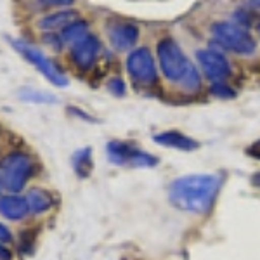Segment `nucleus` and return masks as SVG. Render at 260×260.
Segmentation results:
<instances>
[{
	"label": "nucleus",
	"instance_id": "nucleus-16",
	"mask_svg": "<svg viewBox=\"0 0 260 260\" xmlns=\"http://www.w3.org/2000/svg\"><path fill=\"white\" fill-rule=\"evenodd\" d=\"M89 26H87V23H83V21H75V23H71L70 26H66L64 30L61 33V42L62 44H77V42H80L82 39H85L87 35H89Z\"/></svg>",
	"mask_w": 260,
	"mask_h": 260
},
{
	"label": "nucleus",
	"instance_id": "nucleus-27",
	"mask_svg": "<svg viewBox=\"0 0 260 260\" xmlns=\"http://www.w3.org/2000/svg\"><path fill=\"white\" fill-rule=\"evenodd\" d=\"M4 189V182H2V175H0V191Z\"/></svg>",
	"mask_w": 260,
	"mask_h": 260
},
{
	"label": "nucleus",
	"instance_id": "nucleus-20",
	"mask_svg": "<svg viewBox=\"0 0 260 260\" xmlns=\"http://www.w3.org/2000/svg\"><path fill=\"white\" fill-rule=\"evenodd\" d=\"M212 94L217 95V98H234V90H231L224 83H213Z\"/></svg>",
	"mask_w": 260,
	"mask_h": 260
},
{
	"label": "nucleus",
	"instance_id": "nucleus-2",
	"mask_svg": "<svg viewBox=\"0 0 260 260\" xmlns=\"http://www.w3.org/2000/svg\"><path fill=\"white\" fill-rule=\"evenodd\" d=\"M158 59H160L161 71L167 80L179 83L186 90L196 92L201 87L198 71L177 45V42L172 39L161 40L158 44Z\"/></svg>",
	"mask_w": 260,
	"mask_h": 260
},
{
	"label": "nucleus",
	"instance_id": "nucleus-9",
	"mask_svg": "<svg viewBox=\"0 0 260 260\" xmlns=\"http://www.w3.org/2000/svg\"><path fill=\"white\" fill-rule=\"evenodd\" d=\"M99 50H101V42H99L98 37L87 35L85 39L77 42V44L71 47L70 56H71L73 64L77 66L78 70L87 71V70H90L92 66H94Z\"/></svg>",
	"mask_w": 260,
	"mask_h": 260
},
{
	"label": "nucleus",
	"instance_id": "nucleus-17",
	"mask_svg": "<svg viewBox=\"0 0 260 260\" xmlns=\"http://www.w3.org/2000/svg\"><path fill=\"white\" fill-rule=\"evenodd\" d=\"M19 95H21V99L30 101V103H39V104H50L57 101L56 95H50V94H45V92L33 90V89H23L19 92Z\"/></svg>",
	"mask_w": 260,
	"mask_h": 260
},
{
	"label": "nucleus",
	"instance_id": "nucleus-8",
	"mask_svg": "<svg viewBox=\"0 0 260 260\" xmlns=\"http://www.w3.org/2000/svg\"><path fill=\"white\" fill-rule=\"evenodd\" d=\"M196 57H198V62L201 64V68H203L205 75L208 77V80L222 83L231 75L229 62L219 50H213V49L198 50Z\"/></svg>",
	"mask_w": 260,
	"mask_h": 260
},
{
	"label": "nucleus",
	"instance_id": "nucleus-6",
	"mask_svg": "<svg viewBox=\"0 0 260 260\" xmlns=\"http://www.w3.org/2000/svg\"><path fill=\"white\" fill-rule=\"evenodd\" d=\"M106 153L111 163L120 167H136V169H149L158 165L156 156L144 153L136 144L123 141H111L106 146Z\"/></svg>",
	"mask_w": 260,
	"mask_h": 260
},
{
	"label": "nucleus",
	"instance_id": "nucleus-21",
	"mask_svg": "<svg viewBox=\"0 0 260 260\" xmlns=\"http://www.w3.org/2000/svg\"><path fill=\"white\" fill-rule=\"evenodd\" d=\"M68 111L70 113H73V115H77V116H80L82 120H85V121H90V123H95V120L94 116H90V115H87L85 111H82V110H78V108H68Z\"/></svg>",
	"mask_w": 260,
	"mask_h": 260
},
{
	"label": "nucleus",
	"instance_id": "nucleus-28",
	"mask_svg": "<svg viewBox=\"0 0 260 260\" xmlns=\"http://www.w3.org/2000/svg\"><path fill=\"white\" fill-rule=\"evenodd\" d=\"M257 31H258V35H260V24H258V26H257Z\"/></svg>",
	"mask_w": 260,
	"mask_h": 260
},
{
	"label": "nucleus",
	"instance_id": "nucleus-5",
	"mask_svg": "<svg viewBox=\"0 0 260 260\" xmlns=\"http://www.w3.org/2000/svg\"><path fill=\"white\" fill-rule=\"evenodd\" d=\"M11 44H12V47L18 50L28 62H31L52 85H56V87L68 85V78H66V75L61 71L59 66L50 61L39 47H35V45L28 44V42H24V40H12Z\"/></svg>",
	"mask_w": 260,
	"mask_h": 260
},
{
	"label": "nucleus",
	"instance_id": "nucleus-13",
	"mask_svg": "<svg viewBox=\"0 0 260 260\" xmlns=\"http://www.w3.org/2000/svg\"><path fill=\"white\" fill-rule=\"evenodd\" d=\"M78 21V12L77 11H61L56 12V14H50L47 18L40 19L39 26L42 30H49V31H56L62 28L64 30L66 26H70L71 23Z\"/></svg>",
	"mask_w": 260,
	"mask_h": 260
},
{
	"label": "nucleus",
	"instance_id": "nucleus-1",
	"mask_svg": "<svg viewBox=\"0 0 260 260\" xmlns=\"http://www.w3.org/2000/svg\"><path fill=\"white\" fill-rule=\"evenodd\" d=\"M222 179L215 174L184 175L169 187V200L175 208L191 213H207L219 194Z\"/></svg>",
	"mask_w": 260,
	"mask_h": 260
},
{
	"label": "nucleus",
	"instance_id": "nucleus-18",
	"mask_svg": "<svg viewBox=\"0 0 260 260\" xmlns=\"http://www.w3.org/2000/svg\"><path fill=\"white\" fill-rule=\"evenodd\" d=\"M37 228L31 229V231H24L21 234V240H19V251L23 255H28L33 251V245H35V240H37Z\"/></svg>",
	"mask_w": 260,
	"mask_h": 260
},
{
	"label": "nucleus",
	"instance_id": "nucleus-7",
	"mask_svg": "<svg viewBox=\"0 0 260 260\" xmlns=\"http://www.w3.org/2000/svg\"><path fill=\"white\" fill-rule=\"evenodd\" d=\"M127 71L136 85L151 87L156 83V66L153 54L146 47L136 49L127 59Z\"/></svg>",
	"mask_w": 260,
	"mask_h": 260
},
{
	"label": "nucleus",
	"instance_id": "nucleus-15",
	"mask_svg": "<svg viewBox=\"0 0 260 260\" xmlns=\"http://www.w3.org/2000/svg\"><path fill=\"white\" fill-rule=\"evenodd\" d=\"M71 165H73V170L77 172L78 177L85 179L92 174V169H94V161H92V149L90 148H83L78 149L77 153L71 158Z\"/></svg>",
	"mask_w": 260,
	"mask_h": 260
},
{
	"label": "nucleus",
	"instance_id": "nucleus-12",
	"mask_svg": "<svg viewBox=\"0 0 260 260\" xmlns=\"http://www.w3.org/2000/svg\"><path fill=\"white\" fill-rule=\"evenodd\" d=\"M28 203L26 198H21V196H4L0 198V213L4 217L11 220H19L23 217L28 215Z\"/></svg>",
	"mask_w": 260,
	"mask_h": 260
},
{
	"label": "nucleus",
	"instance_id": "nucleus-4",
	"mask_svg": "<svg viewBox=\"0 0 260 260\" xmlns=\"http://www.w3.org/2000/svg\"><path fill=\"white\" fill-rule=\"evenodd\" d=\"M33 174V161L24 153H11L0 163L4 187L12 192H18L26 186L28 179Z\"/></svg>",
	"mask_w": 260,
	"mask_h": 260
},
{
	"label": "nucleus",
	"instance_id": "nucleus-24",
	"mask_svg": "<svg viewBox=\"0 0 260 260\" xmlns=\"http://www.w3.org/2000/svg\"><path fill=\"white\" fill-rule=\"evenodd\" d=\"M12 258V253L9 250L6 248V246L0 245V260H11Z\"/></svg>",
	"mask_w": 260,
	"mask_h": 260
},
{
	"label": "nucleus",
	"instance_id": "nucleus-10",
	"mask_svg": "<svg viewBox=\"0 0 260 260\" xmlns=\"http://www.w3.org/2000/svg\"><path fill=\"white\" fill-rule=\"evenodd\" d=\"M137 39H139V28L136 24L130 23H120L111 26L110 30V44L113 45V49L123 52L128 50L130 47L136 45Z\"/></svg>",
	"mask_w": 260,
	"mask_h": 260
},
{
	"label": "nucleus",
	"instance_id": "nucleus-22",
	"mask_svg": "<svg viewBox=\"0 0 260 260\" xmlns=\"http://www.w3.org/2000/svg\"><path fill=\"white\" fill-rule=\"evenodd\" d=\"M12 240L11 231L6 228L4 224H0V243H9Z\"/></svg>",
	"mask_w": 260,
	"mask_h": 260
},
{
	"label": "nucleus",
	"instance_id": "nucleus-14",
	"mask_svg": "<svg viewBox=\"0 0 260 260\" xmlns=\"http://www.w3.org/2000/svg\"><path fill=\"white\" fill-rule=\"evenodd\" d=\"M26 203H28V208H30L33 213H44L54 207V198L45 189L35 187V189H31L28 192Z\"/></svg>",
	"mask_w": 260,
	"mask_h": 260
},
{
	"label": "nucleus",
	"instance_id": "nucleus-11",
	"mask_svg": "<svg viewBox=\"0 0 260 260\" xmlns=\"http://www.w3.org/2000/svg\"><path fill=\"white\" fill-rule=\"evenodd\" d=\"M153 139L160 146L180 149V151H192L198 148V142L194 139L184 136V134L177 132V130H167V132H161V134H158V136H154Z\"/></svg>",
	"mask_w": 260,
	"mask_h": 260
},
{
	"label": "nucleus",
	"instance_id": "nucleus-25",
	"mask_svg": "<svg viewBox=\"0 0 260 260\" xmlns=\"http://www.w3.org/2000/svg\"><path fill=\"white\" fill-rule=\"evenodd\" d=\"M251 184H253L255 187H258V189H260V172H257V174H255L253 177H251Z\"/></svg>",
	"mask_w": 260,
	"mask_h": 260
},
{
	"label": "nucleus",
	"instance_id": "nucleus-23",
	"mask_svg": "<svg viewBox=\"0 0 260 260\" xmlns=\"http://www.w3.org/2000/svg\"><path fill=\"white\" fill-rule=\"evenodd\" d=\"M248 154H251V156H255V158H258V160H260V141L255 142L253 146H250Z\"/></svg>",
	"mask_w": 260,
	"mask_h": 260
},
{
	"label": "nucleus",
	"instance_id": "nucleus-3",
	"mask_svg": "<svg viewBox=\"0 0 260 260\" xmlns=\"http://www.w3.org/2000/svg\"><path fill=\"white\" fill-rule=\"evenodd\" d=\"M212 35L217 44H220L222 47L233 50L236 54L248 56V54H253L255 50V40L238 23H228V21L215 23L212 26Z\"/></svg>",
	"mask_w": 260,
	"mask_h": 260
},
{
	"label": "nucleus",
	"instance_id": "nucleus-19",
	"mask_svg": "<svg viewBox=\"0 0 260 260\" xmlns=\"http://www.w3.org/2000/svg\"><path fill=\"white\" fill-rule=\"evenodd\" d=\"M108 89H110L111 94L121 98V95H125V92H127V85H125V82L121 80L120 77H115V78H111L110 83H108Z\"/></svg>",
	"mask_w": 260,
	"mask_h": 260
},
{
	"label": "nucleus",
	"instance_id": "nucleus-26",
	"mask_svg": "<svg viewBox=\"0 0 260 260\" xmlns=\"http://www.w3.org/2000/svg\"><path fill=\"white\" fill-rule=\"evenodd\" d=\"M248 6L255 7V9H260V2H248Z\"/></svg>",
	"mask_w": 260,
	"mask_h": 260
}]
</instances>
